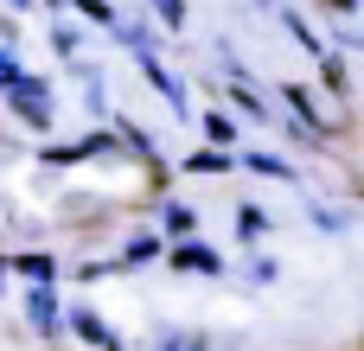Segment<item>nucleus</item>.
Returning a JSON list of instances; mask_svg holds the SVG:
<instances>
[{
  "instance_id": "22",
  "label": "nucleus",
  "mask_w": 364,
  "mask_h": 351,
  "mask_svg": "<svg viewBox=\"0 0 364 351\" xmlns=\"http://www.w3.org/2000/svg\"><path fill=\"white\" fill-rule=\"evenodd\" d=\"M51 51H58L64 64H70V58H83V32H77V26H51Z\"/></svg>"
},
{
  "instance_id": "21",
  "label": "nucleus",
  "mask_w": 364,
  "mask_h": 351,
  "mask_svg": "<svg viewBox=\"0 0 364 351\" xmlns=\"http://www.w3.org/2000/svg\"><path fill=\"white\" fill-rule=\"evenodd\" d=\"M70 6H77V13H83L90 26H102V32H115V26H122V13H115V0H70Z\"/></svg>"
},
{
  "instance_id": "10",
  "label": "nucleus",
  "mask_w": 364,
  "mask_h": 351,
  "mask_svg": "<svg viewBox=\"0 0 364 351\" xmlns=\"http://www.w3.org/2000/svg\"><path fill=\"white\" fill-rule=\"evenodd\" d=\"M160 256H166V237H160V224H154V230H134V237L122 243V262H128V269H141V262H160Z\"/></svg>"
},
{
  "instance_id": "11",
  "label": "nucleus",
  "mask_w": 364,
  "mask_h": 351,
  "mask_svg": "<svg viewBox=\"0 0 364 351\" xmlns=\"http://www.w3.org/2000/svg\"><path fill=\"white\" fill-rule=\"evenodd\" d=\"M275 13H282V32H288V38H294V45L307 51V58H320V51H326V38H320V32L307 26V13H294V6H275Z\"/></svg>"
},
{
  "instance_id": "13",
  "label": "nucleus",
  "mask_w": 364,
  "mask_h": 351,
  "mask_svg": "<svg viewBox=\"0 0 364 351\" xmlns=\"http://www.w3.org/2000/svg\"><path fill=\"white\" fill-rule=\"evenodd\" d=\"M115 45H122V51H134V58H141V51H154V45H160V38H154V13H147V19H122V26H115Z\"/></svg>"
},
{
  "instance_id": "5",
  "label": "nucleus",
  "mask_w": 364,
  "mask_h": 351,
  "mask_svg": "<svg viewBox=\"0 0 364 351\" xmlns=\"http://www.w3.org/2000/svg\"><path fill=\"white\" fill-rule=\"evenodd\" d=\"M166 262H173L179 275H224V256H218L211 243H198V237H179V243L166 249Z\"/></svg>"
},
{
  "instance_id": "1",
  "label": "nucleus",
  "mask_w": 364,
  "mask_h": 351,
  "mask_svg": "<svg viewBox=\"0 0 364 351\" xmlns=\"http://www.w3.org/2000/svg\"><path fill=\"white\" fill-rule=\"evenodd\" d=\"M0 102H6V109L26 122L32 134H51V122H58V96H51V77H32V70H26L13 90H0Z\"/></svg>"
},
{
  "instance_id": "20",
  "label": "nucleus",
  "mask_w": 364,
  "mask_h": 351,
  "mask_svg": "<svg viewBox=\"0 0 364 351\" xmlns=\"http://www.w3.org/2000/svg\"><path fill=\"white\" fill-rule=\"evenodd\" d=\"M237 237L256 249V237H269V211L262 205H237Z\"/></svg>"
},
{
  "instance_id": "17",
  "label": "nucleus",
  "mask_w": 364,
  "mask_h": 351,
  "mask_svg": "<svg viewBox=\"0 0 364 351\" xmlns=\"http://www.w3.org/2000/svg\"><path fill=\"white\" fill-rule=\"evenodd\" d=\"M147 13H154V26L173 38V32H186V19H192V6L186 0H147Z\"/></svg>"
},
{
  "instance_id": "12",
  "label": "nucleus",
  "mask_w": 364,
  "mask_h": 351,
  "mask_svg": "<svg viewBox=\"0 0 364 351\" xmlns=\"http://www.w3.org/2000/svg\"><path fill=\"white\" fill-rule=\"evenodd\" d=\"M230 166H237V153H230V147H211V141L186 153V173H198V179H205V173L218 179V173H230Z\"/></svg>"
},
{
  "instance_id": "18",
  "label": "nucleus",
  "mask_w": 364,
  "mask_h": 351,
  "mask_svg": "<svg viewBox=\"0 0 364 351\" xmlns=\"http://www.w3.org/2000/svg\"><path fill=\"white\" fill-rule=\"evenodd\" d=\"M320 83H326L333 96H346V90H352V64H346L339 51H320Z\"/></svg>"
},
{
  "instance_id": "15",
  "label": "nucleus",
  "mask_w": 364,
  "mask_h": 351,
  "mask_svg": "<svg viewBox=\"0 0 364 351\" xmlns=\"http://www.w3.org/2000/svg\"><path fill=\"white\" fill-rule=\"evenodd\" d=\"M6 269H13V275H26V281H58V256H45V249L6 256Z\"/></svg>"
},
{
  "instance_id": "25",
  "label": "nucleus",
  "mask_w": 364,
  "mask_h": 351,
  "mask_svg": "<svg viewBox=\"0 0 364 351\" xmlns=\"http://www.w3.org/2000/svg\"><path fill=\"white\" fill-rule=\"evenodd\" d=\"M250 281H275V262H269V256H256V249H250Z\"/></svg>"
},
{
  "instance_id": "19",
  "label": "nucleus",
  "mask_w": 364,
  "mask_h": 351,
  "mask_svg": "<svg viewBox=\"0 0 364 351\" xmlns=\"http://www.w3.org/2000/svg\"><path fill=\"white\" fill-rule=\"evenodd\" d=\"M205 141L237 153V115H224V109H205Z\"/></svg>"
},
{
  "instance_id": "23",
  "label": "nucleus",
  "mask_w": 364,
  "mask_h": 351,
  "mask_svg": "<svg viewBox=\"0 0 364 351\" xmlns=\"http://www.w3.org/2000/svg\"><path fill=\"white\" fill-rule=\"evenodd\" d=\"M307 217H314L320 230H346V211H333V205H307Z\"/></svg>"
},
{
  "instance_id": "2",
  "label": "nucleus",
  "mask_w": 364,
  "mask_h": 351,
  "mask_svg": "<svg viewBox=\"0 0 364 351\" xmlns=\"http://www.w3.org/2000/svg\"><path fill=\"white\" fill-rule=\"evenodd\" d=\"M122 147V134L115 128H90V134H77V141H64V147H38V166H83V160H109Z\"/></svg>"
},
{
  "instance_id": "28",
  "label": "nucleus",
  "mask_w": 364,
  "mask_h": 351,
  "mask_svg": "<svg viewBox=\"0 0 364 351\" xmlns=\"http://www.w3.org/2000/svg\"><path fill=\"white\" fill-rule=\"evenodd\" d=\"M6 275H13V269H6V256H0V288H6Z\"/></svg>"
},
{
  "instance_id": "24",
  "label": "nucleus",
  "mask_w": 364,
  "mask_h": 351,
  "mask_svg": "<svg viewBox=\"0 0 364 351\" xmlns=\"http://www.w3.org/2000/svg\"><path fill=\"white\" fill-rule=\"evenodd\" d=\"M19 77H26V64H19V58H13V51H6V45H0V90H13V83H19Z\"/></svg>"
},
{
  "instance_id": "7",
  "label": "nucleus",
  "mask_w": 364,
  "mask_h": 351,
  "mask_svg": "<svg viewBox=\"0 0 364 351\" xmlns=\"http://www.w3.org/2000/svg\"><path fill=\"white\" fill-rule=\"evenodd\" d=\"M70 333H77L83 345H102V351H128L122 339H115V326H109V320H96L90 307H77V313H70Z\"/></svg>"
},
{
  "instance_id": "6",
  "label": "nucleus",
  "mask_w": 364,
  "mask_h": 351,
  "mask_svg": "<svg viewBox=\"0 0 364 351\" xmlns=\"http://www.w3.org/2000/svg\"><path fill=\"white\" fill-rule=\"evenodd\" d=\"M26 320H32V326H38L45 339H51V333L64 326V307H58V294H51V281H32V288H26Z\"/></svg>"
},
{
  "instance_id": "26",
  "label": "nucleus",
  "mask_w": 364,
  "mask_h": 351,
  "mask_svg": "<svg viewBox=\"0 0 364 351\" xmlns=\"http://www.w3.org/2000/svg\"><path fill=\"white\" fill-rule=\"evenodd\" d=\"M326 6H333V13H346V19H352V13H358L364 0H326Z\"/></svg>"
},
{
  "instance_id": "4",
  "label": "nucleus",
  "mask_w": 364,
  "mask_h": 351,
  "mask_svg": "<svg viewBox=\"0 0 364 351\" xmlns=\"http://www.w3.org/2000/svg\"><path fill=\"white\" fill-rule=\"evenodd\" d=\"M282 102H288V115H294L320 147H333V122L320 115V102H314V90H307V83H282Z\"/></svg>"
},
{
  "instance_id": "3",
  "label": "nucleus",
  "mask_w": 364,
  "mask_h": 351,
  "mask_svg": "<svg viewBox=\"0 0 364 351\" xmlns=\"http://www.w3.org/2000/svg\"><path fill=\"white\" fill-rule=\"evenodd\" d=\"M134 64H141V77H147V90H160V102H166V109H173L179 122H192V96H186V83H179V77H173V70L160 64V51H141Z\"/></svg>"
},
{
  "instance_id": "29",
  "label": "nucleus",
  "mask_w": 364,
  "mask_h": 351,
  "mask_svg": "<svg viewBox=\"0 0 364 351\" xmlns=\"http://www.w3.org/2000/svg\"><path fill=\"white\" fill-rule=\"evenodd\" d=\"M45 6H70V0H45Z\"/></svg>"
},
{
  "instance_id": "16",
  "label": "nucleus",
  "mask_w": 364,
  "mask_h": 351,
  "mask_svg": "<svg viewBox=\"0 0 364 351\" xmlns=\"http://www.w3.org/2000/svg\"><path fill=\"white\" fill-rule=\"evenodd\" d=\"M224 96H230V109H237V115H256V122H269V102H262V96H256L243 77H230V83H224Z\"/></svg>"
},
{
  "instance_id": "27",
  "label": "nucleus",
  "mask_w": 364,
  "mask_h": 351,
  "mask_svg": "<svg viewBox=\"0 0 364 351\" xmlns=\"http://www.w3.org/2000/svg\"><path fill=\"white\" fill-rule=\"evenodd\" d=\"M6 6H13V13H32V6H38V0H6Z\"/></svg>"
},
{
  "instance_id": "30",
  "label": "nucleus",
  "mask_w": 364,
  "mask_h": 351,
  "mask_svg": "<svg viewBox=\"0 0 364 351\" xmlns=\"http://www.w3.org/2000/svg\"><path fill=\"white\" fill-rule=\"evenodd\" d=\"M256 6H275V0H256Z\"/></svg>"
},
{
  "instance_id": "14",
  "label": "nucleus",
  "mask_w": 364,
  "mask_h": 351,
  "mask_svg": "<svg viewBox=\"0 0 364 351\" xmlns=\"http://www.w3.org/2000/svg\"><path fill=\"white\" fill-rule=\"evenodd\" d=\"M115 134H122V153H134L141 166H147V160H160V141H154L141 122H115Z\"/></svg>"
},
{
  "instance_id": "9",
  "label": "nucleus",
  "mask_w": 364,
  "mask_h": 351,
  "mask_svg": "<svg viewBox=\"0 0 364 351\" xmlns=\"http://www.w3.org/2000/svg\"><path fill=\"white\" fill-rule=\"evenodd\" d=\"M154 224H160V237H166V243H179V237H198V211H192V205H179V198H166Z\"/></svg>"
},
{
  "instance_id": "8",
  "label": "nucleus",
  "mask_w": 364,
  "mask_h": 351,
  "mask_svg": "<svg viewBox=\"0 0 364 351\" xmlns=\"http://www.w3.org/2000/svg\"><path fill=\"white\" fill-rule=\"evenodd\" d=\"M237 166H243L250 179H288V185L301 179V173H294V166H288L282 153H262V147H250V153H237Z\"/></svg>"
}]
</instances>
